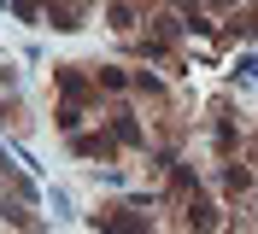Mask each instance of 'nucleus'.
<instances>
[{
    "instance_id": "nucleus-1",
    "label": "nucleus",
    "mask_w": 258,
    "mask_h": 234,
    "mask_svg": "<svg viewBox=\"0 0 258 234\" xmlns=\"http://www.w3.org/2000/svg\"><path fill=\"white\" fill-rule=\"evenodd\" d=\"M188 228L211 234V228H217V205H211V199H200V193H194V199H188Z\"/></svg>"
},
{
    "instance_id": "nucleus-2",
    "label": "nucleus",
    "mask_w": 258,
    "mask_h": 234,
    "mask_svg": "<svg viewBox=\"0 0 258 234\" xmlns=\"http://www.w3.org/2000/svg\"><path fill=\"white\" fill-rule=\"evenodd\" d=\"M106 234H147V217L141 211H117V217L106 222Z\"/></svg>"
},
{
    "instance_id": "nucleus-3",
    "label": "nucleus",
    "mask_w": 258,
    "mask_h": 234,
    "mask_svg": "<svg viewBox=\"0 0 258 234\" xmlns=\"http://www.w3.org/2000/svg\"><path fill=\"white\" fill-rule=\"evenodd\" d=\"M223 187H229V193H246V187H252V176H246L241 164H229V170H223Z\"/></svg>"
},
{
    "instance_id": "nucleus-4",
    "label": "nucleus",
    "mask_w": 258,
    "mask_h": 234,
    "mask_svg": "<svg viewBox=\"0 0 258 234\" xmlns=\"http://www.w3.org/2000/svg\"><path fill=\"white\" fill-rule=\"evenodd\" d=\"M77 152H88V158L100 152V158H106V152H112V146H106V140H100V135H82V140H77Z\"/></svg>"
},
{
    "instance_id": "nucleus-5",
    "label": "nucleus",
    "mask_w": 258,
    "mask_h": 234,
    "mask_svg": "<svg viewBox=\"0 0 258 234\" xmlns=\"http://www.w3.org/2000/svg\"><path fill=\"white\" fill-rule=\"evenodd\" d=\"M100 82H106V88H123L129 76H123V70H117V64H100Z\"/></svg>"
},
{
    "instance_id": "nucleus-6",
    "label": "nucleus",
    "mask_w": 258,
    "mask_h": 234,
    "mask_svg": "<svg viewBox=\"0 0 258 234\" xmlns=\"http://www.w3.org/2000/svg\"><path fill=\"white\" fill-rule=\"evenodd\" d=\"M12 6H18L24 18H35V6H41V0H12Z\"/></svg>"
},
{
    "instance_id": "nucleus-7",
    "label": "nucleus",
    "mask_w": 258,
    "mask_h": 234,
    "mask_svg": "<svg viewBox=\"0 0 258 234\" xmlns=\"http://www.w3.org/2000/svg\"><path fill=\"white\" fill-rule=\"evenodd\" d=\"M211 6H217V12H223V6H235V0H211Z\"/></svg>"
}]
</instances>
